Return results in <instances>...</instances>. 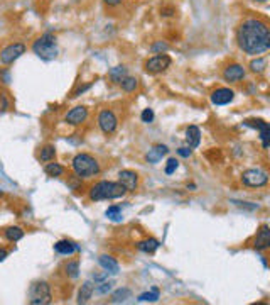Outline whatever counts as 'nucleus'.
Segmentation results:
<instances>
[{"mask_svg": "<svg viewBox=\"0 0 270 305\" xmlns=\"http://www.w3.org/2000/svg\"><path fill=\"white\" fill-rule=\"evenodd\" d=\"M235 99V92L230 89H218L211 94V102L215 105H226Z\"/></svg>", "mask_w": 270, "mask_h": 305, "instance_id": "obj_13", "label": "nucleus"}, {"mask_svg": "<svg viewBox=\"0 0 270 305\" xmlns=\"http://www.w3.org/2000/svg\"><path fill=\"white\" fill-rule=\"evenodd\" d=\"M118 183L122 185L127 192H133L139 185V177L135 172H130V170H122L118 173Z\"/></svg>", "mask_w": 270, "mask_h": 305, "instance_id": "obj_10", "label": "nucleus"}, {"mask_svg": "<svg viewBox=\"0 0 270 305\" xmlns=\"http://www.w3.org/2000/svg\"><path fill=\"white\" fill-rule=\"evenodd\" d=\"M98 124H100V129L105 134H113L118 126L117 115L111 112V110H101L98 115Z\"/></svg>", "mask_w": 270, "mask_h": 305, "instance_id": "obj_9", "label": "nucleus"}, {"mask_svg": "<svg viewBox=\"0 0 270 305\" xmlns=\"http://www.w3.org/2000/svg\"><path fill=\"white\" fill-rule=\"evenodd\" d=\"M179 155L183 156V158H189L191 156V152H193V149H191V147H179Z\"/></svg>", "mask_w": 270, "mask_h": 305, "instance_id": "obj_35", "label": "nucleus"}, {"mask_svg": "<svg viewBox=\"0 0 270 305\" xmlns=\"http://www.w3.org/2000/svg\"><path fill=\"white\" fill-rule=\"evenodd\" d=\"M246 126H252V127H257L260 131V137H262V142H263V147L267 149L270 146V126L267 122L263 121H246L245 122Z\"/></svg>", "mask_w": 270, "mask_h": 305, "instance_id": "obj_15", "label": "nucleus"}, {"mask_svg": "<svg viewBox=\"0 0 270 305\" xmlns=\"http://www.w3.org/2000/svg\"><path fill=\"white\" fill-rule=\"evenodd\" d=\"M240 49L246 54H262L270 48V31L265 22L258 19H246L240 24L236 32Z\"/></svg>", "mask_w": 270, "mask_h": 305, "instance_id": "obj_1", "label": "nucleus"}, {"mask_svg": "<svg viewBox=\"0 0 270 305\" xmlns=\"http://www.w3.org/2000/svg\"><path fill=\"white\" fill-rule=\"evenodd\" d=\"M167 152H169L167 146H164V144H157V146H154L152 149H149L146 158H147L149 163H159V161L162 160V156H166Z\"/></svg>", "mask_w": 270, "mask_h": 305, "instance_id": "obj_16", "label": "nucleus"}, {"mask_svg": "<svg viewBox=\"0 0 270 305\" xmlns=\"http://www.w3.org/2000/svg\"><path fill=\"white\" fill-rule=\"evenodd\" d=\"M120 85H122V89H123L125 92H133L135 89H137V78H133V77H125L123 82L120 83Z\"/></svg>", "mask_w": 270, "mask_h": 305, "instance_id": "obj_30", "label": "nucleus"}, {"mask_svg": "<svg viewBox=\"0 0 270 305\" xmlns=\"http://www.w3.org/2000/svg\"><path fill=\"white\" fill-rule=\"evenodd\" d=\"M6 238L9 239V241H21L22 238H24V231H22L21 227H7L6 229Z\"/></svg>", "mask_w": 270, "mask_h": 305, "instance_id": "obj_23", "label": "nucleus"}, {"mask_svg": "<svg viewBox=\"0 0 270 305\" xmlns=\"http://www.w3.org/2000/svg\"><path fill=\"white\" fill-rule=\"evenodd\" d=\"M66 275L71 276V278H76L78 275H80V265H78V261H71L66 265Z\"/></svg>", "mask_w": 270, "mask_h": 305, "instance_id": "obj_32", "label": "nucleus"}, {"mask_svg": "<svg viewBox=\"0 0 270 305\" xmlns=\"http://www.w3.org/2000/svg\"><path fill=\"white\" fill-rule=\"evenodd\" d=\"M265 68H267V59L265 58H257L250 63V70H252L253 73H263Z\"/></svg>", "mask_w": 270, "mask_h": 305, "instance_id": "obj_26", "label": "nucleus"}, {"mask_svg": "<svg viewBox=\"0 0 270 305\" xmlns=\"http://www.w3.org/2000/svg\"><path fill=\"white\" fill-rule=\"evenodd\" d=\"M73 170L80 178H88V177H95V175H98L100 165H98V161L93 158V156L81 152V155L74 156Z\"/></svg>", "mask_w": 270, "mask_h": 305, "instance_id": "obj_4", "label": "nucleus"}, {"mask_svg": "<svg viewBox=\"0 0 270 305\" xmlns=\"http://www.w3.org/2000/svg\"><path fill=\"white\" fill-rule=\"evenodd\" d=\"M26 53V46L22 43H12L6 46L0 51V63L2 64H11L16 61L17 58H21Z\"/></svg>", "mask_w": 270, "mask_h": 305, "instance_id": "obj_7", "label": "nucleus"}, {"mask_svg": "<svg viewBox=\"0 0 270 305\" xmlns=\"http://www.w3.org/2000/svg\"><path fill=\"white\" fill-rule=\"evenodd\" d=\"M105 214L111 220H120V219H122V210H120V207H117V205L108 207V210H106Z\"/></svg>", "mask_w": 270, "mask_h": 305, "instance_id": "obj_31", "label": "nucleus"}, {"mask_svg": "<svg viewBox=\"0 0 270 305\" xmlns=\"http://www.w3.org/2000/svg\"><path fill=\"white\" fill-rule=\"evenodd\" d=\"M86 117H88V109L83 107V105H78V107L71 109L66 114V122L73 124V126H78V124L85 122Z\"/></svg>", "mask_w": 270, "mask_h": 305, "instance_id": "obj_12", "label": "nucleus"}, {"mask_svg": "<svg viewBox=\"0 0 270 305\" xmlns=\"http://www.w3.org/2000/svg\"><path fill=\"white\" fill-rule=\"evenodd\" d=\"M44 170H46V173H48L49 177H61L63 172H64L63 166L58 165V163H48Z\"/></svg>", "mask_w": 270, "mask_h": 305, "instance_id": "obj_25", "label": "nucleus"}, {"mask_svg": "<svg viewBox=\"0 0 270 305\" xmlns=\"http://www.w3.org/2000/svg\"><path fill=\"white\" fill-rule=\"evenodd\" d=\"M103 2L106 4V6H111V7H115V6H118L122 0H103Z\"/></svg>", "mask_w": 270, "mask_h": 305, "instance_id": "obj_38", "label": "nucleus"}, {"mask_svg": "<svg viewBox=\"0 0 270 305\" xmlns=\"http://www.w3.org/2000/svg\"><path fill=\"white\" fill-rule=\"evenodd\" d=\"M255 2H267V0H255Z\"/></svg>", "mask_w": 270, "mask_h": 305, "instance_id": "obj_41", "label": "nucleus"}, {"mask_svg": "<svg viewBox=\"0 0 270 305\" xmlns=\"http://www.w3.org/2000/svg\"><path fill=\"white\" fill-rule=\"evenodd\" d=\"M98 261H100L101 268L108 271V273H118V263L115 261V258L106 256V254H103V256H100Z\"/></svg>", "mask_w": 270, "mask_h": 305, "instance_id": "obj_20", "label": "nucleus"}, {"mask_svg": "<svg viewBox=\"0 0 270 305\" xmlns=\"http://www.w3.org/2000/svg\"><path fill=\"white\" fill-rule=\"evenodd\" d=\"M233 203H236L238 207H245V209H250V210H255V209H258L255 203H252V205H248V202H233Z\"/></svg>", "mask_w": 270, "mask_h": 305, "instance_id": "obj_36", "label": "nucleus"}, {"mask_svg": "<svg viewBox=\"0 0 270 305\" xmlns=\"http://www.w3.org/2000/svg\"><path fill=\"white\" fill-rule=\"evenodd\" d=\"M54 156H56V149H54V146H51V144H48V146H44L43 149H41V161H51V160H54Z\"/></svg>", "mask_w": 270, "mask_h": 305, "instance_id": "obj_29", "label": "nucleus"}, {"mask_svg": "<svg viewBox=\"0 0 270 305\" xmlns=\"http://www.w3.org/2000/svg\"><path fill=\"white\" fill-rule=\"evenodd\" d=\"M108 75H110V80L113 82V83H117V85H120V83L123 82V78H125V77H128V75H127V68H125L123 64H120V66L111 68Z\"/></svg>", "mask_w": 270, "mask_h": 305, "instance_id": "obj_21", "label": "nucleus"}, {"mask_svg": "<svg viewBox=\"0 0 270 305\" xmlns=\"http://www.w3.org/2000/svg\"><path fill=\"white\" fill-rule=\"evenodd\" d=\"M93 290H95L93 281H90V280L85 281V283L81 285V288H80V293H78V303H86L88 300L91 298Z\"/></svg>", "mask_w": 270, "mask_h": 305, "instance_id": "obj_19", "label": "nucleus"}, {"mask_svg": "<svg viewBox=\"0 0 270 305\" xmlns=\"http://www.w3.org/2000/svg\"><path fill=\"white\" fill-rule=\"evenodd\" d=\"M178 160H176V158H171L169 161H167V165H166V173L167 175H172V173H174L176 172V170H178Z\"/></svg>", "mask_w": 270, "mask_h": 305, "instance_id": "obj_33", "label": "nucleus"}, {"mask_svg": "<svg viewBox=\"0 0 270 305\" xmlns=\"http://www.w3.org/2000/svg\"><path fill=\"white\" fill-rule=\"evenodd\" d=\"M159 241H156V239H144V241H141L137 244V248L141 249L142 253H154L159 249Z\"/></svg>", "mask_w": 270, "mask_h": 305, "instance_id": "obj_22", "label": "nucleus"}, {"mask_svg": "<svg viewBox=\"0 0 270 305\" xmlns=\"http://www.w3.org/2000/svg\"><path fill=\"white\" fill-rule=\"evenodd\" d=\"M253 248L257 249V251H263V249L270 248V229H268V225H262V227H260L257 236H255Z\"/></svg>", "mask_w": 270, "mask_h": 305, "instance_id": "obj_14", "label": "nucleus"}, {"mask_svg": "<svg viewBox=\"0 0 270 305\" xmlns=\"http://www.w3.org/2000/svg\"><path fill=\"white\" fill-rule=\"evenodd\" d=\"M53 293L48 281H36L29 288V303L32 305H48L51 303Z\"/></svg>", "mask_w": 270, "mask_h": 305, "instance_id": "obj_5", "label": "nucleus"}, {"mask_svg": "<svg viewBox=\"0 0 270 305\" xmlns=\"http://www.w3.org/2000/svg\"><path fill=\"white\" fill-rule=\"evenodd\" d=\"M166 49H167V44H164V43H157V44L152 46L154 53H157V51H166Z\"/></svg>", "mask_w": 270, "mask_h": 305, "instance_id": "obj_37", "label": "nucleus"}, {"mask_svg": "<svg viewBox=\"0 0 270 305\" xmlns=\"http://www.w3.org/2000/svg\"><path fill=\"white\" fill-rule=\"evenodd\" d=\"M241 182H243V185H246V187L258 188L268 183V175L262 172V170H246V172H243V175H241Z\"/></svg>", "mask_w": 270, "mask_h": 305, "instance_id": "obj_6", "label": "nucleus"}, {"mask_svg": "<svg viewBox=\"0 0 270 305\" xmlns=\"http://www.w3.org/2000/svg\"><path fill=\"white\" fill-rule=\"evenodd\" d=\"M186 141H188L189 147H198L201 142V131L196 126H189L186 131Z\"/></svg>", "mask_w": 270, "mask_h": 305, "instance_id": "obj_17", "label": "nucleus"}, {"mask_svg": "<svg viewBox=\"0 0 270 305\" xmlns=\"http://www.w3.org/2000/svg\"><path fill=\"white\" fill-rule=\"evenodd\" d=\"M32 51H34L39 58L46 59V61L54 59L56 56H58V44H56V38L51 34V32H46V34H43L41 38H37L34 41V44H32Z\"/></svg>", "mask_w": 270, "mask_h": 305, "instance_id": "obj_3", "label": "nucleus"}, {"mask_svg": "<svg viewBox=\"0 0 270 305\" xmlns=\"http://www.w3.org/2000/svg\"><path fill=\"white\" fill-rule=\"evenodd\" d=\"M223 78H225L226 82H231V83H236V82L243 80V78H245V68L241 66V64H238V63L230 64V66H226L225 71H223Z\"/></svg>", "mask_w": 270, "mask_h": 305, "instance_id": "obj_11", "label": "nucleus"}, {"mask_svg": "<svg viewBox=\"0 0 270 305\" xmlns=\"http://www.w3.org/2000/svg\"><path fill=\"white\" fill-rule=\"evenodd\" d=\"M54 251L59 254H64V256H69V254H73L74 251H78V246L74 243L68 241V239H64V241H58L54 244Z\"/></svg>", "mask_w": 270, "mask_h": 305, "instance_id": "obj_18", "label": "nucleus"}, {"mask_svg": "<svg viewBox=\"0 0 270 305\" xmlns=\"http://www.w3.org/2000/svg\"><path fill=\"white\" fill-rule=\"evenodd\" d=\"M171 66V58L167 56V54H156V56H152L151 59H147L146 63V71L147 73H162L166 71L167 68Z\"/></svg>", "mask_w": 270, "mask_h": 305, "instance_id": "obj_8", "label": "nucleus"}, {"mask_svg": "<svg viewBox=\"0 0 270 305\" xmlns=\"http://www.w3.org/2000/svg\"><path fill=\"white\" fill-rule=\"evenodd\" d=\"M113 285H115V281H101V283L98 285V286H95V290H93V293H96V295H106V293H110L111 290H113Z\"/></svg>", "mask_w": 270, "mask_h": 305, "instance_id": "obj_24", "label": "nucleus"}, {"mask_svg": "<svg viewBox=\"0 0 270 305\" xmlns=\"http://www.w3.org/2000/svg\"><path fill=\"white\" fill-rule=\"evenodd\" d=\"M141 119H142V122H147V124L152 122L154 121V110L152 109H144Z\"/></svg>", "mask_w": 270, "mask_h": 305, "instance_id": "obj_34", "label": "nucleus"}, {"mask_svg": "<svg viewBox=\"0 0 270 305\" xmlns=\"http://www.w3.org/2000/svg\"><path fill=\"white\" fill-rule=\"evenodd\" d=\"M130 290L128 288H120V290H117L113 295H111V302H115V303H118V302H125L128 297H130Z\"/></svg>", "mask_w": 270, "mask_h": 305, "instance_id": "obj_27", "label": "nucleus"}, {"mask_svg": "<svg viewBox=\"0 0 270 305\" xmlns=\"http://www.w3.org/2000/svg\"><path fill=\"white\" fill-rule=\"evenodd\" d=\"M88 89H90V85H85V87H81V89H78L76 92H74V97H78V95H80V94H83V92H85V90H88Z\"/></svg>", "mask_w": 270, "mask_h": 305, "instance_id": "obj_39", "label": "nucleus"}, {"mask_svg": "<svg viewBox=\"0 0 270 305\" xmlns=\"http://www.w3.org/2000/svg\"><path fill=\"white\" fill-rule=\"evenodd\" d=\"M157 298H159V290L157 288H152L151 292L139 295V302H157Z\"/></svg>", "mask_w": 270, "mask_h": 305, "instance_id": "obj_28", "label": "nucleus"}, {"mask_svg": "<svg viewBox=\"0 0 270 305\" xmlns=\"http://www.w3.org/2000/svg\"><path fill=\"white\" fill-rule=\"evenodd\" d=\"M125 188L117 182H100L90 190L91 200H113V198H120L125 195Z\"/></svg>", "mask_w": 270, "mask_h": 305, "instance_id": "obj_2", "label": "nucleus"}, {"mask_svg": "<svg viewBox=\"0 0 270 305\" xmlns=\"http://www.w3.org/2000/svg\"><path fill=\"white\" fill-rule=\"evenodd\" d=\"M7 251H6V249H0V261H4V260H6V258H7Z\"/></svg>", "mask_w": 270, "mask_h": 305, "instance_id": "obj_40", "label": "nucleus"}]
</instances>
